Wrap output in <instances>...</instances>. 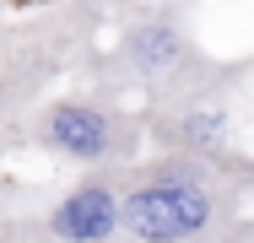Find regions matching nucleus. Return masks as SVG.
Returning a JSON list of instances; mask_svg holds the SVG:
<instances>
[{"instance_id": "nucleus-1", "label": "nucleus", "mask_w": 254, "mask_h": 243, "mask_svg": "<svg viewBox=\"0 0 254 243\" xmlns=\"http://www.w3.org/2000/svg\"><path fill=\"white\" fill-rule=\"evenodd\" d=\"M254 162L141 151L119 168L114 243H254Z\"/></svg>"}, {"instance_id": "nucleus-2", "label": "nucleus", "mask_w": 254, "mask_h": 243, "mask_svg": "<svg viewBox=\"0 0 254 243\" xmlns=\"http://www.w3.org/2000/svg\"><path fill=\"white\" fill-rule=\"evenodd\" d=\"M87 81L103 92H119L135 108H162L195 92L244 87L249 60H222L195 38L190 5H141L125 11L114 27V44L92 49L81 60Z\"/></svg>"}, {"instance_id": "nucleus-3", "label": "nucleus", "mask_w": 254, "mask_h": 243, "mask_svg": "<svg viewBox=\"0 0 254 243\" xmlns=\"http://www.w3.org/2000/svg\"><path fill=\"white\" fill-rule=\"evenodd\" d=\"M5 146H27L38 157H49L70 173H98V168H125L135 162L146 141H141V108L125 103L119 92H103L92 81L70 87V92H49L33 108L16 114Z\"/></svg>"}, {"instance_id": "nucleus-4", "label": "nucleus", "mask_w": 254, "mask_h": 243, "mask_svg": "<svg viewBox=\"0 0 254 243\" xmlns=\"http://www.w3.org/2000/svg\"><path fill=\"white\" fill-rule=\"evenodd\" d=\"M119 216V168L70 173L27 205H5L0 243H114Z\"/></svg>"}, {"instance_id": "nucleus-5", "label": "nucleus", "mask_w": 254, "mask_h": 243, "mask_svg": "<svg viewBox=\"0 0 254 243\" xmlns=\"http://www.w3.org/2000/svg\"><path fill=\"white\" fill-rule=\"evenodd\" d=\"M238 92L244 87H216V92H195L162 108H141L146 151L200 157V162H249L238 141Z\"/></svg>"}, {"instance_id": "nucleus-6", "label": "nucleus", "mask_w": 254, "mask_h": 243, "mask_svg": "<svg viewBox=\"0 0 254 243\" xmlns=\"http://www.w3.org/2000/svg\"><path fill=\"white\" fill-rule=\"evenodd\" d=\"M114 16H125V11H141V5H190V0H103Z\"/></svg>"}, {"instance_id": "nucleus-7", "label": "nucleus", "mask_w": 254, "mask_h": 243, "mask_svg": "<svg viewBox=\"0 0 254 243\" xmlns=\"http://www.w3.org/2000/svg\"><path fill=\"white\" fill-rule=\"evenodd\" d=\"M11 11H22V16H38V11H60V5H70V0H5Z\"/></svg>"}, {"instance_id": "nucleus-8", "label": "nucleus", "mask_w": 254, "mask_h": 243, "mask_svg": "<svg viewBox=\"0 0 254 243\" xmlns=\"http://www.w3.org/2000/svg\"><path fill=\"white\" fill-rule=\"evenodd\" d=\"M5 205H11V200H5V189H0V216H5Z\"/></svg>"}]
</instances>
